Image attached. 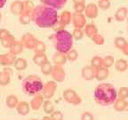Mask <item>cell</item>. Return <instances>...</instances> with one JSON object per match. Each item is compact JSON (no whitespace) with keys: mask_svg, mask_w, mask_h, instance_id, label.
Instances as JSON below:
<instances>
[{"mask_svg":"<svg viewBox=\"0 0 128 120\" xmlns=\"http://www.w3.org/2000/svg\"><path fill=\"white\" fill-rule=\"evenodd\" d=\"M52 65L47 60L46 63H44L41 66V72L44 75H50L51 72H52Z\"/></svg>","mask_w":128,"mask_h":120,"instance_id":"e575fe53","label":"cell"},{"mask_svg":"<svg viewBox=\"0 0 128 120\" xmlns=\"http://www.w3.org/2000/svg\"><path fill=\"white\" fill-rule=\"evenodd\" d=\"M126 105H127V108H128V102H126Z\"/></svg>","mask_w":128,"mask_h":120,"instance_id":"816d5d0a","label":"cell"},{"mask_svg":"<svg viewBox=\"0 0 128 120\" xmlns=\"http://www.w3.org/2000/svg\"><path fill=\"white\" fill-rule=\"evenodd\" d=\"M51 76L55 82H62L66 78V72H65L62 66L54 65V66H52Z\"/></svg>","mask_w":128,"mask_h":120,"instance_id":"52a82bcc","label":"cell"},{"mask_svg":"<svg viewBox=\"0 0 128 120\" xmlns=\"http://www.w3.org/2000/svg\"><path fill=\"white\" fill-rule=\"evenodd\" d=\"M11 80V74L10 72L4 70L0 72V86H6L10 83Z\"/></svg>","mask_w":128,"mask_h":120,"instance_id":"d4e9b609","label":"cell"},{"mask_svg":"<svg viewBox=\"0 0 128 120\" xmlns=\"http://www.w3.org/2000/svg\"><path fill=\"white\" fill-rule=\"evenodd\" d=\"M44 6H50L54 9H62L67 3V0H40Z\"/></svg>","mask_w":128,"mask_h":120,"instance_id":"7c38bea8","label":"cell"},{"mask_svg":"<svg viewBox=\"0 0 128 120\" xmlns=\"http://www.w3.org/2000/svg\"><path fill=\"white\" fill-rule=\"evenodd\" d=\"M73 2H74V4H76V3H82V4H84L86 0H73Z\"/></svg>","mask_w":128,"mask_h":120,"instance_id":"681fc988","label":"cell"},{"mask_svg":"<svg viewBox=\"0 0 128 120\" xmlns=\"http://www.w3.org/2000/svg\"><path fill=\"white\" fill-rule=\"evenodd\" d=\"M115 60L114 58H113V56H106L105 58L102 59V63H103V67H106V68H110V67L114 64Z\"/></svg>","mask_w":128,"mask_h":120,"instance_id":"74e56055","label":"cell"},{"mask_svg":"<svg viewBox=\"0 0 128 120\" xmlns=\"http://www.w3.org/2000/svg\"><path fill=\"white\" fill-rule=\"evenodd\" d=\"M127 63H128V62H127Z\"/></svg>","mask_w":128,"mask_h":120,"instance_id":"9f6ffc18","label":"cell"},{"mask_svg":"<svg viewBox=\"0 0 128 120\" xmlns=\"http://www.w3.org/2000/svg\"><path fill=\"white\" fill-rule=\"evenodd\" d=\"M46 44L42 41H38V43L34 47V51L36 54H43V52H46Z\"/></svg>","mask_w":128,"mask_h":120,"instance_id":"836d02e7","label":"cell"},{"mask_svg":"<svg viewBox=\"0 0 128 120\" xmlns=\"http://www.w3.org/2000/svg\"><path fill=\"white\" fill-rule=\"evenodd\" d=\"M6 106L9 108H16L17 104L19 103L18 98H17L15 95H12H12H9V96H7V98H6Z\"/></svg>","mask_w":128,"mask_h":120,"instance_id":"4316f807","label":"cell"},{"mask_svg":"<svg viewBox=\"0 0 128 120\" xmlns=\"http://www.w3.org/2000/svg\"><path fill=\"white\" fill-rule=\"evenodd\" d=\"M84 8H86V6H84V4H82V3H76V4H74L75 12L82 14V12L84 11Z\"/></svg>","mask_w":128,"mask_h":120,"instance_id":"7bdbcfd3","label":"cell"},{"mask_svg":"<svg viewBox=\"0 0 128 120\" xmlns=\"http://www.w3.org/2000/svg\"><path fill=\"white\" fill-rule=\"evenodd\" d=\"M72 36L76 40L82 39L83 36H84V32H83L82 28H75L73 33H72Z\"/></svg>","mask_w":128,"mask_h":120,"instance_id":"b9f144b4","label":"cell"},{"mask_svg":"<svg viewBox=\"0 0 128 120\" xmlns=\"http://www.w3.org/2000/svg\"><path fill=\"white\" fill-rule=\"evenodd\" d=\"M16 110L20 116H26L28 114V112L30 110V105H28V103L26 102H20L17 104Z\"/></svg>","mask_w":128,"mask_h":120,"instance_id":"e0dca14e","label":"cell"},{"mask_svg":"<svg viewBox=\"0 0 128 120\" xmlns=\"http://www.w3.org/2000/svg\"><path fill=\"white\" fill-rule=\"evenodd\" d=\"M127 14H128L127 8L124 7V6H122V7H119L116 10V14H115V19L118 22H124L126 19V17H127Z\"/></svg>","mask_w":128,"mask_h":120,"instance_id":"d6986e66","label":"cell"},{"mask_svg":"<svg viewBox=\"0 0 128 120\" xmlns=\"http://www.w3.org/2000/svg\"><path fill=\"white\" fill-rule=\"evenodd\" d=\"M71 18H72V14L68 11H64L62 14H60V18H59V22L63 25V26L66 27L67 25L71 22Z\"/></svg>","mask_w":128,"mask_h":120,"instance_id":"7402d4cb","label":"cell"},{"mask_svg":"<svg viewBox=\"0 0 128 120\" xmlns=\"http://www.w3.org/2000/svg\"><path fill=\"white\" fill-rule=\"evenodd\" d=\"M91 38H92V42H94L95 44H98V46H102V44H104V42H105V39H104L103 36L100 35V34H99V33L95 34Z\"/></svg>","mask_w":128,"mask_h":120,"instance_id":"d590c367","label":"cell"},{"mask_svg":"<svg viewBox=\"0 0 128 120\" xmlns=\"http://www.w3.org/2000/svg\"><path fill=\"white\" fill-rule=\"evenodd\" d=\"M20 22L24 25H27V24H30V22L32 20L31 14H25V12H22L20 15V19H19Z\"/></svg>","mask_w":128,"mask_h":120,"instance_id":"d6a6232c","label":"cell"},{"mask_svg":"<svg viewBox=\"0 0 128 120\" xmlns=\"http://www.w3.org/2000/svg\"><path fill=\"white\" fill-rule=\"evenodd\" d=\"M98 7L102 10H108L110 7V0H99Z\"/></svg>","mask_w":128,"mask_h":120,"instance_id":"60d3db41","label":"cell"},{"mask_svg":"<svg viewBox=\"0 0 128 120\" xmlns=\"http://www.w3.org/2000/svg\"><path fill=\"white\" fill-rule=\"evenodd\" d=\"M63 98L67 102L73 105H78L81 103V98H80L78 94L75 92L74 90L71 89H67L63 92Z\"/></svg>","mask_w":128,"mask_h":120,"instance_id":"8992f818","label":"cell"},{"mask_svg":"<svg viewBox=\"0 0 128 120\" xmlns=\"http://www.w3.org/2000/svg\"><path fill=\"white\" fill-rule=\"evenodd\" d=\"M42 120H52V118H51V116H44Z\"/></svg>","mask_w":128,"mask_h":120,"instance_id":"f907efd6","label":"cell"},{"mask_svg":"<svg viewBox=\"0 0 128 120\" xmlns=\"http://www.w3.org/2000/svg\"><path fill=\"white\" fill-rule=\"evenodd\" d=\"M6 0H0V8H3L4 6L6 4Z\"/></svg>","mask_w":128,"mask_h":120,"instance_id":"c3c4849f","label":"cell"},{"mask_svg":"<svg viewBox=\"0 0 128 120\" xmlns=\"http://www.w3.org/2000/svg\"><path fill=\"white\" fill-rule=\"evenodd\" d=\"M15 60V55L12 54L11 52H9V54H3L0 55V65L7 67L12 66V65H14Z\"/></svg>","mask_w":128,"mask_h":120,"instance_id":"8fae6325","label":"cell"},{"mask_svg":"<svg viewBox=\"0 0 128 120\" xmlns=\"http://www.w3.org/2000/svg\"><path fill=\"white\" fill-rule=\"evenodd\" d=\"M81 120H94V116L90 112H84L81 116Z\"/></svg>","mask_w":128,"mask_h":120,"instance_id":"f6af8a7d","label":"cell"},{"mask_svg":"<svg viewBox=\"0 0 128 120\" xmlns=\"http://www.w3.org/2000/svg\"><path fill=\"white\" fill-rule=\"evenodd\" d=\"M14 65V68L17 70H24L27 68L28 63H27V60L25 59L19 58V59H16Z\"/></svg>","mask_w":128,"mask_h":120,"instance_id":"83f0119b","label":"cell"},{"mask_svg":"<svg viewBox=\"0 0 128 120\" xmlns=\"http://www.w3.org/2000/svg\"><path fill=\"white\" fill-rule=\"evenodd\" d=\"M56 89H57V84L55 81H49L46 84H44L42 91H41V92H42L41 94L44 99L49 100L54 96Z\"/></svg>","mask_w":128,"mask_h":120,"instance_id":"5b68a950","label":"cell"},{"mask_svg":"<svg viewBox=\"0 0 128 120\" xmlns=\"http://www.w3.org/2000/svg\"><path fill=\"white\" fill-rule=\"evenodd\" d=\"M8 34H9V32L6 30H0V39H2L4 36H6Z\"/></svg>","mask_w":128,"mask_h":120,"instance_id":"bcb514c9","label":"cell"},{"mask_svg":"<svg viewBox=\"0 0 128 120\" xmlns=\"http://www.w3.org/2000/svg\"><path fill=\"white\" fill-rule=\"evenodd\" d=\"M23 44H22V41H14L10 46V52L14 55H18L23 51Z\"/></svg>","mask_w":128,"mask_h":120,"instance_id":"ffe728a7","label":"cell"},{"mask_svg":"<svg viewBox=\"0 0 128 120\" xmlns=\"http://www.w3.org/2000/svg\"><path fill=\"white\" fill-rule=\"evenodd\" d=\"M73 36L66 30L55 31L50 38L54 48L57 52L67 54L73 46Z\"/></svg>","mask_w":128,"mask_h":120,"instance_id":"3957f363","label":"cell"},{"mask_svg":"<svg viewBox=\"0 0 128 120\" xmlns=\"http://www.w3.org/2000/svg\"><path fill=\"white\" fill-rule=\"evenodd\" d=\"M31 17L36 26L42 28H52L59 20L56 9L44 4L36 6L31 14Z\"/></svg>","mask_w":128,"mask_h":120,"instance_id":"6da1fadb","label":"cell"},{"mask_svg":"<svg viewBox=\"0 0 128 120\" xmlns=\"http://www.w3.org/2000/svg\"><path fill=\"white\" fill-rule=\"evenodd\" d=\"M118 97L119 99H126L128 98V88L127 87H121L118 92Z\"/></svg>","mask_w":128,"mask_h":120,"instance_id":"ab89813d","label":"cell"},{"mask_svg":"<svg viewBox=\"0 0 128 120\" xmlns=\"http://www.w3.org/2000/svg\"><path fill=\"white\" fill-rule=\"evenodd\" d=\"M84 28V34H86V36H88V38H92V36H94V35L98 33V28H97V27L92 23L86 24Z\"/></svg>","mask_w":128,"mask_h":120,"instance_id":"44dd1931","label":"cell"},{"mask_svg":"<svg viewBox=\"0 0 128 120\" xmlns=\"http://www.w3.org/2000/svg\"><path fill=\"white\" fill-rule=\"evenodd\" d=\"M114 108L116 110V111H124L127 108V105H126V100H124V99H116L115 100L114 103Z\"/></svg>","mask_w":128,"mask_h":120,"instance_id":"603a6c76","label":"cell"},{"mask_svg":"<svg viewBox=\"0 0 128 120\" xmlns=\"http://www.w3.org/2000/svg\"><path fill=\"white\" fill-rule=\"evenodd\" d=\"M43 110L46 114H52L54 111V106L52 102L49 100H46L43 102Z\"/></svg>","mask_w":128,"mask_h":120,"instance_id":"f546056e","label":"cell"},{"mask_svg":"<svg viewBox=\"0 0 128 120\" xmlns=\"http://www.w3.org/2000/svg\"><path fill=\"white\" fill-rule=\"evenodd\" d=\"M71 22L76 28H83L86 25V16L83 14H78V12L72 14Z\"/></svg>","mask_w":128,"mask_h":120,"instance_id":"ba28073f","label":"cell"},{"mask_svg":"<svg viewBox=\"0 0 128 120\" xmlns=\"http://www.w3.org/2000/svg\"><path fill=\"white\" fill-rule=\"evenodd\" d=\"M0 20H1V15H0Z\"/></svg>","mask_w":128,"mask_h":120,"instance_id":"11a10c76","label":"cell"},{"mask_svg":"<svg viewBox=\"0 0 128 120\" xmlns=\"http://www.w3.org/2000/svg\"><path fill=\"white\" fill-rule=\"evenodd\" d=\"M30 120H38V119H36V118H34V119H30Z\"/></svg>","mask_w":128,"mask_h":120,"instance_id":"db71d44e","label":"cell"},{"mask_svg":"<svg viewBox=\"0 0 128 120\" xmlns=\"http://www.w3.org/2000/svg\"><path fill=\"white\" fill-rule=\"evenodd\" d=\"M14 41H15V39H14V38L10 34V33H9L8 35H6V36H4V38L1 39V42H2L3 46L6 48L10 47Z\"/></svg>","mask_w":128,"mask_h":120,"instance_id":"f1b7e54d","label":"cell"},{"mask_svg":"<svg viewBox=\"0 0 128 120\" xmlns=\"http://www.w3.org/2000/svg\"><path fill=\"white\" fill-rule=\"evenodd\" d=\"M66 57H67V60H68L70 62H74V60H76L78 59V54L74 49H70L66 54Z\"/></svg>","mask_w":128,"mask_h":120,"instance_id":"f35d334b","label":"cell"},{"mask_svg":"<svg viewBox=\"0 0 128 120\" xmlns=\"http://www.w3.org/2000/svg\"><path fill=\"white\" fill-rule=\"evenodd\" d=\"M47 60V57L44 54V52H43V54H36L34 55V57H33V62L38 66H42L43 64L46 63Z\"/></svg>","mask_w":128,"mask_h":120,"instance_id":"cb8c5ba5","label":"cell"},{"mask_svg":"<svg viewBox=\"0 0 128 120\" xmlns=\"http://www.w3.org/2000/svg\"><path fill=\"white\" fill-rule=\"evenodd\" d=\"M52 62L55 65H60V66H63L64 64L67 62V57L66 54L60 52H56L55 54L52 55Z\"/></svg>","mask_w":128,"mask_h":120,"instance_id":"2e32d148","label":"cell"},{"mask_svg":"<svg viewBox=\"0 0 128 120\" xmlns=\"http://www.w3.org/2000/svg\"><path fill=\"white\" fill-rule=\"evenodd\" d=\"M108 74H110L108 68H106V67L102 66L98 68H95V76H94V78H96L99 81H103V80H105L108 78Z\"/></svg>","mask_w":128,"mask_h":120,"instance_id":"5bb4252c","label":"cell"},{"mask_svg":"<svg viewBox=\"0 0 128 120\" xmlns=\"http://www.w3.org/2000/svg\"><path fill=\"white\" fill-rule=\"evenodd\" d=\"M118 99L116 88L108 83H102L94 90V100L102 106H110Z\"/></svg>","mask_w":128,"mask_h":120,"instance_id":"7a4b0ae2","label":"cell"},{"mask_svg":"<svg viewBox=\"0 0 128 120\" xmlns=\"http://www.w3.org/2000/svg\"><path fill=\"white\" fill-rule=\"evenodd\" d=\"M123 52V54H124V55L128 56V43L126 42V44H124V46L123 47V49L121 50Z\"/></svg>","mask_w":128,"mask_h":120,"instance_id":"7dc6e473","label":"cell"},{"mask_svg":"<svg viewBox=\"0 0 128 120\" xmlns=\"http://www.w3.org/2000/svg\"><path fill=\"white\" fill-rule=\"evenodd\" d=\"M51 118L52 120H63V114L59 110H55L51 114Z\"/></svg>","mask_w":128,"mask_h":120,"instance_id":"ee69618b","label":"cell"},{"mask_svg":"<svg viewBox=\"0 0 128 120\" xmlns=\"http://www.w3.org/2000/svg\"><path fill=\"white\" fill-rule=\"evenodd\" d=\"M126 44V41L124 38H120V36H118V38H115V40H114L115 46H116L118 49H119V50H122L123 47H124Z\"/></svg>","mask_w":128,"mask_h":120,"instance_id":"8d00e7d4","label":"cell"},{"mask_svg":"<svg viewBox=\"0 0 128 120\" xmlns=\"http://www.w3.org/2000/svg\"><path fill=\"white\" fill-rule=\"evenodd\" d=\"M38 41V40L33 35L30 34V33H27V34L23 35L22 39V43L23 44V46L28 48V49H34Z\"/></svg>","mask_w":128,"mask_h":120,"instance_id":"9c48e42d","label":"cell"},{"mask_svg":"<svg viewBox=\"0 0 128 120\" xmlns=\"http://www.w3.org/2000/svg\"><path fill=\"white\" fill-rule=\"evenodd\" d=\"M127 30H128V19H127Z\"/></svg>","mask_w":128,"mask_h":120,"instance_id":"f5cc1de1","label":"cell"},{"mask_svg":"<svg viewBox=\"0 0 128 120\" xmlns=\"http://www.w3.org/2000/svg\"><path fill=\"white\" fill-rule=\"evenodd\" d=\"M44 97H43L42 94H38L36 95H34L33 99L30 102V108L34 110H38L40 107L43 105V102H44Z\"/></svg>","mask_w":128,"mask_h":120,"instance_id":"9a60e30c","label":"cell"},{"mask_svg":"<svg viewBox=\"0 0 128 120\" xmlns=\"http://www.w3.org/2000/svg\"><path fill=\"white\" fill-rule=\"evenodd\" d=\"M84 14L86 17L89 19H94L98 16V6L94 3H90L84 8Z\"/></svg>","mask_w":128,"mask_h":120,"instance_id":"30bf717a","label":"cell"},{"mask_svg":"<svg viewBox=\"0 0 128 120\" xmlns=\"http://www.w3.org/2000/svg\"><path fill=\"white\" fill-rule=\"evenodd\" d=\"M115 68L119 72H124L127 70L128 68V63L126 60L124 59H119L115 62Z\"/></svg>","mask_w":128,"mask_h":120,"instance_id":"484cf974","label":"cell"},{"mask_svg":"<svg viewBox=\"0 0 128 120\" xmlns=\"http://www.w3.org/2000/svg\"><path fill=\"white\" fill-rule=\"evenodd\" d=\"M34 4L30 0H26L23 2V10H22V12H25V14H32L33 10H34Z\"/></svg>","mask_w":128,"mask_h":120,"instance_id":"4dcf8cb0","label":"cell"},{"mask_svg":"<svg viewBox=\"0 0 128 120\" xmlns=\"http://www.w3.org/2000/svg\"><path fill=\"white\" fill-rule=\"evenodd\" d=\"M81 75H82V78L84 80H92L94 78L95 76V68H94L92 66H86L82 68V71H81Z\"/></svg>","mask_w":128,"mask_h":120,"instance_id":"4fadbf2b","label":"cell"},{"mask_svg":"<svg viewBox=\"0 0 128 120\" xmlns=\"http://www.w3.org/2000/svg\"><path fill=\"white\" fill-rule=\"evenodd\" d=\"M43 81L38 76L30 75L22 82V90L28 95H36L40 94L43 89Z\"/></svg>","mask_w":128,"mask_h":120,"instance_id":"277c9868","label":"cell"},{"mask_svg":"<svg viewBox=\"0 0 128 120\" xmlns=\"http://www.w3.org/2000/svg\"><path fill=\"white\" fill-rule=\"evenodd\" d=\"M91 66L94 68H98L100 67L103 66L102 57H100V56H94V58L91 60Z\"/></svg>","mask_w":128,"mask_h":120,"instance_id":"1f68e13d","label":"cell"},{"mask_svg":"<svg viewBox=\"0 0 128 120\" xmlns=\"http://www.w3.org/2000/svg\"><path fill=\"white\" fill-rule=\"evenodd\" d=\"M11 12L14 15H19L22 14V10H23V2L20 1H14L11 4L10 6Z\"/></svg>","mask_w":128,"mask_h":120,"instance_id":"ac0fdd59","label":"cell"}]
</instances>
